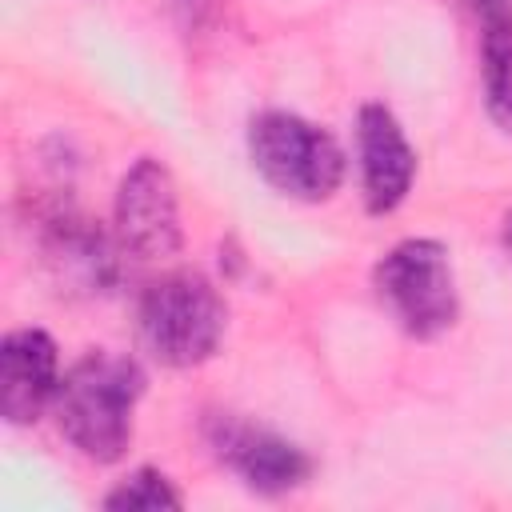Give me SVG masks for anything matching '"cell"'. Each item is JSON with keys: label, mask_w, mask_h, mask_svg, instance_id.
Returning <instances> with one entry per match:
<instances>
[{"label": "cell", "mask_w": 512, "mask_h": 512, "mask_svg": "<svg viewBox=\"0 0 512 512\" xmlns=\"http://www.w3.org/2000/svg\"><path fill=\"white\" fill-rule=\"evenodd\" d=\"M144 396V368L124 352L80 356L56 388L52 416L60 436L88 460L112 464L132 444V412Z\"/></svg>", "instance_id": "6da1fadb"}, {"label": "cell", "mask_w": 512, "mask_h": 512, "mask_svg": "<svg viewBox=\"0 0 512 512\" xmlns=\"http://www.w3.org/2000/svg\"><path fill=\"white\" fill-rule=\"evenodd\" d=\"M372 288L384 312L416 340L448 332L460 316L448 248L432 236H408L392 244L372 268Z\"/></svg>", "instance_id": "277c9868"}, {"label": "cell", "mask_w": 512, "mask_h": 512, "mask_svg": "<svg viewBox=\"0 0 512 512\" xmlns=\"http://www.w3.org/2000/svg\"><path fill=\"white\" fill-rule=\"evenodd\" d=\"M60 388V352L44 328H16L0 344V412L8 424H36Z\"/></svg>", "instance_id": "9c48e42d"}, {"label": "cell", "mask_w": 512, "mask_h": 512, "mask_svg": "<svg viewBox=\"0 0 512 512\" xmlns=\"http://www.w3.org/2000/svg\"><path fill=\"white\" fill-rule=\"evenodd\" d=\"M228 308L216 284L192 268L168 272L140 292L136 332L144 352H152L168 368L204 364L224 340Z\"/></svg>", "instance_id": "7a4b0ae2"}, {"label": "cell", "mask_w": 512, "mask_h": 512, "mask_svg": "<svg viewBox=\"0 0 512 512\" xmlns=\"http://www.w3.org/2000/svg\"><path fill=\"white\" fill-rule=\"evenodd\" d=\"M104 508H112V512H176V508H184V496L172 488V480L160 468H136L104 496Z\"/></svg>", "instance_id": "8fae6325"}, {"label": "cell", "mask_w": 512, "mask_h": 512, "mask_svg": "<svg viewBox=\"0 0 512 512\" xmlns=\"http://www.w3.org/2000/svg\"><path fill=\"white\" fill-rule=\"evenodd\" d=\"M356 152H360V188L372 216L396 212L416 180V148L408 144L400 120L384 104H364L356 116Z\"/></svg>", "instance_id": "ba28073f"}, {"label": "cell", "mask_w": 512, "mask_h": 512, "mask_svg": "<svg viewBox=\"0 0 512 512\" xmlns=\"http://www.w3.org/2000/svg\"><path fill=\"white\" fill-rule=\"evenodd\" d=\"M208 444L224 468H232L252 492L260 496H284L300 488L312 476V460L300 444L284 440L272 428H260L240 416H212L208 420Z\"/></svg>", "instance_id": "52a82bcc"}, {"label": "cell", "mask_w": 512, "mask_h": 512, "mask_svg": "<svg viewBox=\"0 0 512 512\" xmlns=\"http://www.w3.org/2000/svg\"><path fill=\"white\" fill-rule=\"evenodd\" d=\"M500 240H504V252L512 256V212L504 216V228H500Z\"/></svg>", "instance_id": "4fadbf2b"}, {"label": "cell", "mask_w": 512, "mask_h": 512, "mask_svg": "<svg viewBox=\"0 0 512 512\" xmlns=\"http://www.w3.org/2000/svg\"><path fill=\"white\" fill-rule=\"evenodd\" d=\"M248 156L252 168L284 196L292 200H328L348 172V156L340 148V140L296 116V112H260L248 124Z\"/></svg>", "instance_id": "3957f363"}, {"label": "cell", "mask_w": 512, "mask_h": 512, "mask_svg": "<svg viewBox=\"0 0 512 512\" xmlns=\"http://www.w3.org/2000/svg\"><path fill=\"white\" fill-rule=\"evenodd\" d=\"M476 8V16H496V12H512V0H468Z\"/></svg>", "instance_id": "7c38bea8"}, {"label": "cell", "mask_w": 512, "mask_h": 512, "mask_svg": "<svg viewBox=\"0 0 512 512\" xmlns=\"http://www.w3.org/2000/svg\"><path fill=\"white\" fill-rule=\"evenodd\" d=\"M112 232L132 260H168L180 252V200L176 180L156 156H140L116 184Z\"/></svg>", "instance_id": "5b68a950"}, {"label": "cell", "mask_w": 512, "mask_h": 512, "mask_svg": "<svg viewBox=\"0 0 512 512\" xmlns=\"http://www.w3.org/2000/svg\"><path fill=\"white\" fill-rule=\"evenodd\" d=\"M480 72H484V100L492 120L512 132V12L484 16Z\"/></svg>", "instance_id": "30bf717a"}, {"label": "cell", "mask_w": 512, "mask_h": 512, "mask_svg": "<svg viewBox=\"0 0 512 512\" xmlns=\"http://www.w3.org/2000/svg\"><path fill=\"white\" fill-rule=\"evenodd\" d=\"M36 244L40 260L60 292L76 296H104L120 276V244L108 240L84 212L56 204L36 216Z\"/></svg>", "instance_id": "8992f818"}]
</instances>
